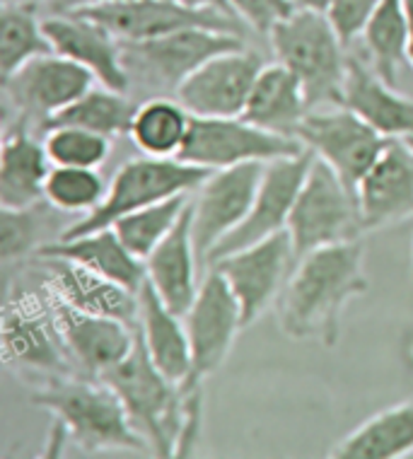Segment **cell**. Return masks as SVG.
I'll return each mask as SVG.
<instances>
[{
	"label": "cell",
	"instance_id": "obj_1",
	"mask_svg": "<svg viewBox=\"0 0 413 459\" xmlns=\"http://www.w3.org/2000/svg\"><path fill=\"white\" fill-rule=\"evenodd\" d=\"M363 256L366 247L360 239L302 256L276 300L283 333L295 341L336 346L346 305L370 290Z\"/></svg>",
	"mask_w": 413,
	"mask_h": 459
},
{
	"label": "cell",
	"instance_id": "obj_2",
	"mask_svg": "<svg viewBox=\"0 0 413 459\" xmlns=\"http://www.w3.org/2000/svg\"><path fill=\"white\" fill-rule=\"evenodd\" d=\"M32 404L54 416L58 443L54 455H61L65 440L85 452L97 450H151L121 404L119 394L97 377L56 375L37 385Z\"/></svg>",
	"mask_w": 413,
	"mask_h": 459
},
{
	"label": "cell",
	"instance_id": "obj_3",
	"mask_svg": "<svg viewBox=\"0 0 413 459\" xmlns=\"http://www.w3.org/2000/svg\"><path fill=\"white\" fill-rule=\"evenodd\" d=\"M276 61L300 78L310 109L341 104L348 71V47L336 34L326 13L293 10L269 32Z\"/></svg>",
	"mask_w": 413,
	"mask_h": 459
},
{
	"label": "cell",
	"instance_id": "obj_4",
	"mask_svg": "<svg viewBox=\"0 0 413 459\" xmlns=\"http://www.w3.org/2000/svg\"><path fill=\"white\" fill-rule=\"evenodd\" d=\"M119 394L133 428L158 457H175V445L182 430V387L165 377L152 363L135 325L133 351L119 365L99 377Z\"/></svg>",
	"mask_w": 413,
	"mask_h": 459
},
{
	"label": "cell",
	"instance_id": "obj_5",
	"mask_svg": "<svg viewBox=\"0 0 413 459\" xmlns=\"http://www.w3.org/2000/svg\"><path fill=\"white\" fill-rule=\"evenodd\" d=\"M213 169L189 165L179 158H145L128 160L116 169L109 182L107 196L92 213L82 215L71 228L61 232V238H78L85 232L112 228L124 215L152 206L158 201L179 194H194Z\"/></svg>",
	"mask_w": 413,
	"mask_h": 459
},
{
	"label": "cell",
	"instance_id": "obj_6",
	"mask_svg": "<svg viewBox=\"0 0 413 459\" xmlns=\"http://www.w3.org/2000/svg\"><path fill=\"white\" fill-rule=\"evenodd\" d=\"M286 230L293 239L297 262L317 249L366 235L356 194L317 155L312 158L310 172L295 198Z\"/></svg>",
	"mask_w": 413,
	"mask_h": 459
},
{
	"label": "cell",
	"instance_id": "obj_7",
	"mask_svg": "<svg viewBox=\"0 0 413 459\" xmlns=\"http://www.w3.org/2000/svg\"><path fill=\"white\" fill-rule=\"evenodd\" d=\"M235 48H245L242 34L220 32L211 27H186L152 39L121 41V56L131 85L138 80L148 90L165 95H176L179 85L191 73L199 71L215 56Z\"/></svg>",
	"mask_w": 413,
	"mask_h": 459
},
{
	"label": "cell",
	"instance_id": "obj_8",
	"mask_svg": "<svg viewBox=\"0 0 413 459\" xmlns=\"http://www.w3.org/2000/svg\"><path fill=\"white\" fill-rule=\"evenodd\" d=\"M305 151V143L297 138L254 126L242 117H194L179 160L206 169H223L245 162L295 158Z\"/></svg>",
	"mask_w": 413,
	"mask_h": 459
},
{
	"label": "cell",
	"instance_id": "obj_9",
	"mask_svg": "<svg viewBox=\"0 0 413 459\" xmlns=\"http://www.w3.org/2000/svg\"><path fill=\"white\" fill-rule=\"evenodd\" d=\"M297 138L312 155L324 160L353 194L391 141L341 104L310 109L297 128Z\"/></svg>",
	"mask_w": 413,
	"mask_h": 459
},
{
	"label": "cell",
	"instance_id": "obj_10",
	"mask_svg": "<svg viewBox=\"0 0 413 459\" xmlns=\"http://www.w3.org/2000/svg\"><path fill=\"white\" fill-rule=\"evenodd\" d=\"M184 326L189 333L191 375L182 387H194L223 368L237 333L245 329L237 298L223 273L213 266L201 278L196 300L184 315Z\"/></svg>",
	"mask_w": 413,
	"mask_h": 459
},
{
	"label": "cell",
	"instance_id": "obj_11",
	"mask_svg": "<svg viewBox=\"0 0 413 459\" xmlns=\"http://www.w3.org/2000/svg\"><path fill=\"white\" fill-rule=\"evenodd\" d=\"M266 162L213 169L191 198V238L206 269L208 254L237 230L252 211Z\"/></svg>",
	"mask_w": 413,
	"mask_h": 459
},
{
	"label": "cell",
	"instance_id": "obj_12",
	"mask_svg": "<svg viewBox=\"0 0 413 459\" xmlns=\"http://www.w3.org/2000/svg\"><path fill=\"white\" fill-rule=\"evenodd\" d=\"M295 264H297V256H295L290 232L280 230L256 245L228 254L211 266L220 271L232 288L242 307V325L246 329L279 300Z\"/></svg>",
	"mask_w": 413,
	"mask_h": 459
},
{
	"label": "cell",
	"instance_id": "obj_13",
	"mask_svg": "<svg viewBox=\"0 0 413 459\" xmlns=\"http://www.w3.org/2000/svg\"><path fill=\"white\" fill-rule=\"evenodd\" d=\"M0 339L5 365H15L24 375H44V380H48L75 372V365L56 332L48 300L41 305L34 295H8Z\"/></svg>",
	"mask_w": 413,
	"mask_h": 459
},
{
	"label": "cell",
	"instance_id": "obj_14",
	"mask_svg": "<svg viewBox=\"0 0 413 459\" xmlns=\"http://www.w3.org/2000/svg\"><path fill=\"white\" fill-rule=\"evenodd\" d=\"M312 158L314 155L305 151L295 158H279L266 162L252 211L237 230H232L230 235L208 254L206 269L228 254L256 245L288 228V218L295 206V198L300 194L302 182L310 172Z\"/></svg>",
	"mask_w": 413,
	"mask_h": 459
},
{
	"label": "cell",
	"instance_id": "obj_15",
	"mask_svg": "<svg viewBox=\"0 0 413 459\" xmlns=\"http://www.w3.org/2000/svg\"><path fill=\"white\" fill-rule=\"evenodd\" d=\"M75 13L107 27L121 41L152 39L186 27H211L235 34H242L246 27L239 17L225 15L220 10L186 8L172 0H119Z\"/></svg>",
	"mask_w": 413,
	"mask_h": 459
},
{
	"label": "cell",
	"instance_id": "obj_16",
	"mask_svg": "<svg viewBox=\"0 0 413 459\" xmlns=\"http://www.w3.org/2000/svg\"><path fill=\"white\" fill-rule=\"evenodd\" d=\"M95 82L97 78L85 65L65 56L44 54L3 80V90L10 104H15L17 114L44 126L51 117L95 88Z\"/></svg>",
	"mask_w": 413,
	"mask_h": 459
},
{
	"label": "cell",
	"instance_id": "obj_17",
	"mask_svg": "<svg viewBox=\"0 0 413 459\" xmlns=\"http://www.w3.org/2000/svg\"><path fill=\"white\" fill-rule=\"evenodd\" d=\"M263 65L262 56L246 47L225 51L191 73L175 97L191 117H242Z\"/></svg>",
	"mask_w": 413,
	"mask_h": 459
},
{
	"label": "cell",
	"instance_id": "obj_18",
	"mask_svg": "<svg viewBox=\"0 0 413 459\" xmlns=\"http://www.w3.org/2000/svg\"><path fill=\"white\" fill-rule=\"evenodd\" d=\"M51 317L73 365L88 377H102L133 351L135 326L121 319L90 315L47 293Z\"/></svg>",
	"mask_w": 413,
	"mask_h": 459
},
{
	"label": "cell",
	"instance_id": "obj_19",
	"mask_svg": "<svg viewBox=\"0 0 413 459\" xmlns=\"http://www.w3.org/2000/svg\"><path fill=\"white\" fill-rule=\"evenodd\" d=\"M366 232L413 218V148L406 138H391L356 189Z\"/></svg>",
	"mask_w": 413,
	"mask_h": 459
},
{
	"label": "cell",
	"instance_id": "obj_20",
	"mask_svg": "<svg viewBox=\"0 0 413 459\" xmlns=\"http://www.w3.org/2000/svg\"><path fill=\"white\" fill-rule=\"evenodd\" d=\"M44 32L54 47V54L85 65L99 85L126 95L131 78L121 56V39H116L107 27L78 13H51L44 17Z\"/></svg>",
	"mask_w": 413,
	"mask_h": 459
},
{
	"label": "cell",
	"instance_id": "obj_21",
	"mask_svg": "<svg viewBox=\"0 0 413 459\" xmlns=\"http://www.w3.org/2000/svg\"><path fill=\"white\" fill-rule=\"evenodd\" d=\"M39 262L47 266L44 293L56 295L58 300L90 315L121 319L131 326L138 325L135 290L68 259H39Z\"/></svg>",
	"mask_w": 413,
	"mask_h": 459
},
{
	"label": "cell",
	"instance_id": "obj_22",
	"mask_svg": "<svg viewBox=\"0 0 413 459\" xmlns=\"http://www.w3.org/2000/svg\"><path fill=\"white\" fill-rule=\"evenodd\" d=\"M32 119L17 114L0 145V208H32L44 198V184L51 172V160L44 141L32 134Z\"/></svg>",
	"mask_w": 413,
	"mask_h": 459
},
{
	"label": "cell",
	"instance_id": "obj_23",
	"mask_svg": "<svg viewBox=\"0 0 413 459\" xmlns=\"http://www.w3.org/2000/svg\"><path fill=\"white\" fill-rule=\"evenodd\" d=\"M199 254L191 238V204L176 221L168 238L162 239L145 259V278L175 315L184 317L199 293Z\"/></svg>",
	"mask_w": 413,
	"mask_h": 459
},
{
	"label": "cell",
	"instance_id": "obj_24",
	"mask_svg": "<svg viewBox=\"0 0 413 459\" xmlns=\"http://www.w3.org/2000/svg\"><path fill=\"white\" fill-rule=\"evenodd\" d=\"M341 107L367 121L374 131L387 138L413 135V100L399 95L397 90L367 68L357 56H348V71L343 80Z\"/></svg>",
	"mask_w": 413,
	"mask_h": 459
},
{
	"label": "cell",
	"instance_id": "obj_25",
	"mask_svg": "<svg viewBox=\"0 0 413 459\" xmlns=\"http://www.w3.org/2000/svg\"><path fill=\"white\" fill-rule=\"evenodd\" d=\"M34 259H68L85 269L112 278L131 290H141L145 283V262L128 249L114 228L85 232L78 238H58L41 245Z\"/></svg>",
	"mask_w": 413,
	"mask_h": 459
},
{
	"label": "cell",
	"instance_id": "obj_26",
	"mask_svg": "<svg viewBox=\"0 0 413 459\" xmlns=\"http://www.w3.org/2000/svg\"><path fill=\"white\" fill-rule=\"evenodd\" d=\"M138 333L158 370L182 387L191 375V346L184 317L175 315L148 283L138 290Z\"/></svg>",
	"mask_w": 413,
	"mask_h": 459
},
{
	"label": "cell",
	"instance_id": "obj_27",
	"mask_svg": "<svg viewBox=\"0 0 413 459\" xmlns=\"http://www.w3.org/2000/svg\"><path fill=\"white\" fill-rule=\"evenodd\" d=\"M307 114H310V102L300 78L288 65L276 61L263 65L259 73L242 119L273 134L297 138V128Z\"/></svg>",
	"mask_w": 413,
	"mask_h": 459
},
{
	"label": "cell",
	"instance_id": "obj_28",
	"mask_svg": "<svg viewBox=\"0 0 413 459\" xmlns=\"http://www.w3.org/2000/svg\"><path fill=\"white\" fill-rule=\"evenodd\" d=\"M413 452V399L374 413L326 452L336 459H399Z\"/></svg>",
	"mask_w": 413,
	"mask_h": 459
},
{
	"label": "cell",
	"instance_id": "obj_29",
	"mask_svg": "<svg viewBox=\"0 0 413 459\" xmlns=\"http://www.w3.org/2000/svg\"><path fill=\"white\" fill-rule=\"evenodd\" d=\"M191 111L179 100L155 95L135 107L131 141L151 158H179L191 128Z\"/></svg>",
	"mask_w": 413,
	"mask_h": 459
},
{
	"label": "cell",
	"instance_id": "obj_30",
	"mask_svg": "<svg viewBox=\"0 0 413 459\" xmlns=\"http://www.w3.org/2000/svg\"><path fill=\"white\" fill-rule=\"evenodd\" d=\"M360 39H363L367 64L373 65V71L387 85L397 88L399 71L404 65H411L409 51H406L409 22H406L404 0H382Z\"/></svg>",
	"mask_w": 413,
	"mask_h": 459
},
{
	"label": "cell",
	"instance_id": "obj_31",
	"mask_svg": "<svg viewBox=\"0 0 413 459\" xmlns=\"http://www.w3.org/2000/svg\"><path fill=\"white\" fill-rule=\"evenodd\" d=\"M0 78H10L24 64L44 54H54V47L44 32V20L32 3H0Z\"/></svg>",
	"mask_w": 413,
	"mask_h": 459
},
{
	"label": "cell",
	"instance_id": "obj_32",
	"mask_svg": "<svg viewBox=\"0 0 413 459\" xmlns=\"http://www.w3.org/2000/svg\"><path fill=\"white\" fill-rule=\"evenodd\" d=\"M133 114L135 104L124 92L99 85V88H90L80 100L58 111L56 117H51L44 124V131L51 126H78L107 138H119L131 131Z\"/></svg>",
	"mask_w": 413,
	"mask_h": 459
},
{
	"label": "cell",
	"instance_id": "obj_33",
	"mask_svg": "<svg viewBox=\"0 0 413 459\" xmlns=\"http://www.w3.org/2000/svg\"><path fill=\"white\" fill-rule=\"evenodd\" d=\"M191 204V194H179V196H169L165 201H158L152 206H145L141 211L124 215L114 222L112 228L121 242L138 256V259H148L152 249L168 238L176 221L182 218L186 206Z\"/></svg>",
	"mask_w": 413,
	"mask_h": 459
},
{
	"label": "cell",
	"instance_id": "obj_34",
	"mask_svg": "<svg viewBox=\"0 0 413 459\" xmlns=\"http://www.w3.org/2000/svg\"><path fill=\"white\" fill-rule=\"evenodd\" d=\"M109 184L92 167L54 165L44 184V198L61 213H92L107 196Z\"/></svg>",
	"mask_w": 413,
	"mask_h": 459
},
{
	"label": "cell",
	"instance_id": "obj_35",
	"mask_svg": "<svg viewBox=\"0 0 413 459\" xmlns=\"http://www.w3.org/2000/svg\"><path fill=\"white\" fill-rule=\"evenodd\" d=\"M44 148L51 165L99 167L112 152V138L78 126H51L44 135Z\"/></svg>",
	"mask_w": 413,
	"mask_h": 459
},
{
	"label": "cell",
	"instance_id": "obj_36",
	"mask_svg": "<svg viewBox=\"0 0 413 459\" xmlns=\"http://www.w3.org/2000/svg\"><path fill=\"white\" fill-rule=\"evenodd\" d=\"M41 201L32 208H3L0 211V259L5 264L37 254L41 242Z\"/></svg>",
	"mask_w": 413,
	"mask_h": 459
},
{
	"label": "cell",
	"instance_id": "obj_37",
	"mask_svg": "<svg viewBox=\"0 0 413 459\" xmlns=\"http://www.w3.org/2000/svg\"><path fill=\"white\" fill-rule=\"evenodd\" d=\"M382 0H334L331 8L326 10L329 22L334 24L336 34L341 37L346 47L357 41L366 32L370 17L380 8Z\"/></svg>",
	"mask_w": 413,
	"mask_h": 459
},
{
	"label": "cell",
	"instance_id": "obj_38",
	"mask_svg": "<svg viewBox=\"0 0 413 459\" xmlns=\"http://www.w3.org/2000/svg\"><path fill=\"white\" fill-rule=\"evenodd\" d=\"M232 13L254 32L266 34L295 10L290 0H228Z\"/></svg>",
	"mask_w": 413,
	"mask_h": 459
},
{
	"label": "cell",
	"instance_id": "obj_39",
	"mask_svg": "<svg viewBox=\"0 0 413 459\" xmlns=\"http://www.w3.org/2000/svg\"><path fill=\"white\" fill-rule=\"evenodd\" d=\"M107 3H119V0H51L48 10L51 13H75V10L97 8V5H107Z\"/></svg>",
	"mask_w": 413,
	"mask_h": 459
},
{
	"label": "cell",
	"instance_id": "obj_40",
	"mask_svg": "<svg viewBox=\"0 0 413 459\" xmlns=\"http://www.w3.org/2000/svg\"><path fill=\"white\" fill-rule=\"evenodd\" d=\"M172 3H179V5H186V8H196V10H220V13H225V15L237 17L235 13H232L228 0H172Z\"/></svg>",
	"mask_w": 413,
	"mask_h": 459
},
{
	"label": "cell",
	"instance_id": "obj_41",
	"mask_svg": "<svg viewBox=\"0 0 413 459\" xmlns=\"http://www.w3.org/2000/svg\"><path fill=\"white\" fill-rule=\"evenodd\" d=\"M295 5V10H314V13H326L331 8L334 0H290Z\"/></svg>",
	"mask_w": 413,
	"mask_h": 459
},
{
	"label": "cell",
	"instance_id": "obj_42",
	"mask_svg": "<svg viewBox=\"0 0 413 459\" xmlns=\"http://www.w3.org/2000/svg\"><path fill=\"white\" fill-rule=\"evenodd\" d=\"M406 22H409V39H406V51H409V64L413 68V0H404Z\"/></svg>",
	"mask_w": 413,
	"mask_h": 459
},
{
	"label": "cell",
	"instance_id": "obj_43",
	"mask_svg": "<svg viewBox=\"0 0 413 459\" xmlns=\"http://www.w3.org/2000/svg\"><path fill=\"white\" fill-rule=\"evenodd\" d=\"M0 3H32V5H39V3H51V0H0Z\"/></svg>",
	"mask_w": 413,
	"mask_h": 459
},
{
	"label": "cell",
	"instance_id": "obj_44",
	"mask_svg": "<svg viewBox=\"0 0 413 459\" xmlns=\"http://www.w3.org/2000/svg\"><path fill=\"white\" fill-rule=\"evenodd\" d=\"M406 143H409V145H411V148H413V135H409V138H406Z\"/></svg>",
	"mask_w": 413,
	"mask_h": 459
},
{
	"label": "cell",
	"instance_id": "obj_45",
	"mask_svg": "<svg viewBox=\"0 0 413 459\" xmlns=\"http://www.w3.org/2000/svg\"><path fill=\"white\" fill-rule=\"evenodd\" d=\"M411 278H413V256H411Z\"/></svg>",
	"mask_w": 413,
	"mask_h": 459
}]
</instances>
